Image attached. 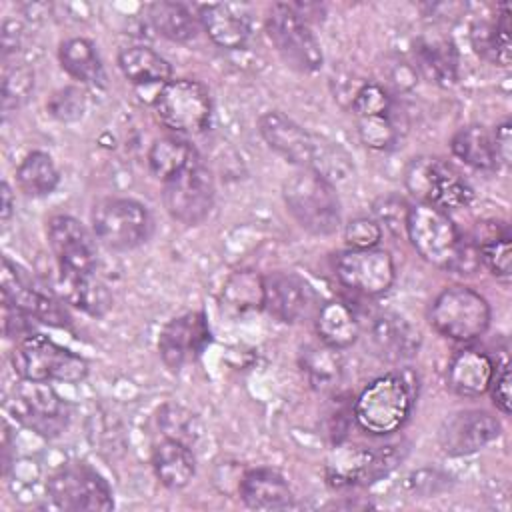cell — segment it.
I'll return each instance as SVG.
<instances>
[{
	"mask_svg": "<svg viewBox=\"0 0 512 512\" xmlns=\"http://www.w3.org/2000/svg\"><path fill=\"white\" fill-rule=\"evenodd\" d=\"M258 132L286 162L314 170L330 182L346 180L354 170L350 154L338 142L312 134L278 110L264 112L258 118Z\"/></svg>",
	"mask_w": 512,
	"mask_h": 512,
	"instance_id": "1",
	"label": "cell"
},
{
	"mask_svg": "<svg viewBox=\"0 0 512 512\" xmlns=\"http://www.w3.org/2000/svg\"><path fill=\"white\" fill-rule=\"evenodd\" d=\"M416 396L418 378L412 372H388L362 388L354 400L352 414L364 432L386 436L406 424Z\"/></svg>",
	"mask_w": 512,
	"mask_h": 512,
	"instance_id": "2",
	"label": "cell"
},
{
	"mask_svg": "<svg viewBox=\"0 0 512 512\" xmlns=\"http://www.w3.org/2000/svg\"><path fill=\"white\" fill-rule=\"evenodd\" d=\"M282 198L300 228L314 236H330L342 224L340 198L330 180L300 168L282 184Z\"/></svg>",
	"mask_w": 512,
	"mask_h": 512,
	"instance_id": "3",
	"label": "cell"
},
{
	"mask_svg": "<svg viewBox=\"0 0 512 512\" xmlns=\"http://www.w3.org/2000/svg\"><path fill=\"white\" fill-rule=\"evenodd\" d=\"M10 362L18 378L32 382L76 384L88 376V362L80 354L44 334H30L18 340Z\"/></svg>",
	"mask_w": 512,
	"mask_h": 512,
	"instance_id": "4",
	"label": "cell"
},
{
	"mask_svg": "<svg viewBox=\"0 0 512 512\" xmlns=\"http://www.w3.org/2000/svg\"><path fill=\"white\" fill-rule=\"evenodd\" d=\"M404 186L416 198L440 210L466 208L474 200V188L446 160L436 156L412 158L404 170Z\"/></svg>",
	"mask_w": 512,
	"mask_h": 512,
	"instance_id": "5",
	"label": "cell"
},
{
	"mask_svg": "<svg viewBox=\"0 0 512 512\" xmlns=\"http://www.w3.org/2000/svg\"><path fill=\"white\" fill-rule=\"evenodd\" d=\"M428 320L442 336L456 342H470L488 330L490 304L480 292L468 286H450L432 300Z\"/></svg>",
	"mask_w": 512,
	"mask_h": 512,
	"instance_id": "6",
	"label": "cell"
},
{
	"mask_svg": "<svg viewBox=\"0 0 512 512\" xmlns=\"http://www.w3.org/2000/svg\"><path fill=\"white\" fill-rule=\"evenodd\" d=\"M266 34L284 60V64L300 74L318 72L324 64V54L310 24L300 18L290 4H272L266 20Z\"/></svg>",
	"mask_w": 512,
	"mask_h": 512,
	"instance_id": "7",
	"label": "cell"
},
{
	"mask_svg": "<svg viewBox=\"0 0 512 512\" xmlns=\"http://www.w3.org/2000/svg\"><path fill=\"white\" fill-rule=\"evenodd\" d=\"M92 232L108 250L124 252L144 244L152 232L148 208L134 198H102L90 212Z\"/></svg>",
	"mask_w": 512,
	"mask_h": 512,
	"instance_id": "8",
	"label": "cell"
},
{
	"mask_svg": "<svg viewBox=\"0 0 512 512\" xmlns=\"http://www.w3.org/2000/svg\"><path fill=\"white\" fill-rule=\"evenodd\" d=\"M46 490L56 508L68 512H108L114 498L106 478L86 462H66L56 468Z\"/></svg>",
	"mask_w": 512,
	"mask_h": 512,
	"instance_id": "9",
	"label": "cell"
},
{
	"mask_svg": "<svg viewBox=\"0 0 512 512\" xmlns=\"http://www.w3.org/2000/svg\"><path fill=\"white\" fill-rule=\"evenodd\" d=\"M6 410L22 426L44 438L62 434L70 422V406L48 382L20 378L6 398Z\"/></svg>",
	"mask_w": 512,
	"mask_h": 512,
	"instance_id": "10",
	"label": "cell"
},
{
	"mask_svg": "<svg viewBox=\"0 0 512 512\" xmlns=\"http://www.w3.org/2000/svg\"><path fill=\"white\" fill-rule=\"evenodd\" d=\"M404 234L426 262L444 270L452 268L464 240L448 212L424 202L410 206Z\"/></svg>",
	"mask_w": 512,
	"mask_h": 512,
	"instance_id": "11",
	"label": "cell"
},
{
	"mask_svg": "<svg viewBox=\"0 0 512 512\" xmlns=\"http://www.w3.org/2000/svg\"><path fill=\"white\" fill-rule=\"evenodd\" d=\"M158 120L176 134H200L212 118V98L208 88L192 78L166 82L154 98Z\"/></svg>",
	"mask_w": 512,
	"mask_h": 512,
	"instance_id": "12",
	"label": "cell"
},
{
	"mask_svg": "<svg viewBox=\"0 0 512 512\" xmlns=\"http://www.w3.org/2000/svg\"><path fill=\"white\" fill-rule=\"evenodd\" d=\"M0 290L4 306L20 310L34 322L56 328L70 326V316L64 308V302L48 288V284H40L30 278V274L22 266L14 264L8 256L2 258Z\"/></svg>",
	"mask_w": 512,
	"mask_h": 512,
	"instance_id": "13",
	"label": "cell"
},
{
	"mask_svg": "<svg viewBox=\"0 0 512 512\" xmlns=\"http://www.w3.org/2000/svg\"><path fill=\"white\" fill-rule=\"evenodd\" d=\"M400 446H376V448H346L332 454L326 464V482L332 488L368 486L388 476L402 460Z\"/></svg>",
	"mask_w": 512,
	"mask_h": 512,
	"instance_id": "14",
	"label": "cell"
},
{
	"mask_svg": "<svg viewBox=\"0 0 512 512\" xmlns=\"http://www.w3.org/2000/svg\"><path fill=\"white\" fill-rule=\"evenodd\" d=\"M214 178L204 162L162 182V202L166 212L180 224H202L214 206Z\"/></svg>",
	"mask_w": 512,
	"mask_h": 512,
	"instance_id": "15",
	"label": "cell"
},
{
	"mask_svg": "<svg viewBox=\"0 0 512 512\" xmlns=\"http://www.w3.org/2000/svg\"><path fill=\"white\" fill-rule=\"evenodd\" d=\"M334 272L342 286L364 296L386 294L396 278L394 260L382 248H348L334 260Z\"/></svg>",
	"mask_w": 512,
	"mask_h": 512,
	"instance_id": "16",
	"label": "cell"
},
{
	"mask_svg": "<svg viewBox=\"0 0 512 512\" xmlns=\"http://www.w3.org/2000/svg\"><path fill=\"white\" fill-rule=\"evenodd\" d=\"M210 342L212 332L206 314L192 310L164 324L158 334V354L170 372H180L196 362Z\"/></svg>",
	"mask_w": 512,
	"mask_h": 512,
	"instance_id": "17",
	"label": "cell"
},
{
	"mask_svg": "<svg viewBox=\"0 0 512 512\" xmlns=\"http://www.w3.org/2000/svg\"><path fill=\"white\" fill-rule=\"evenodd\" d=\"M46 236L58 270L72 274H92L96 270V236L78 218L68 214L52 216Z\"/></svg>",
	"mask_w": 512,
	"mask_h": 512,
	"instance_id": "18",
	"label": "cell"
},
{
	"mask_svg": "<svg viewBox=\"0 0 512 512\" xmlns=\"http://www.w3.org/2000/svg\"><path fill=\"white\" fill-rule=\"evenodd\" d=\"M500 432L502 424L492 412L468 408L444 418L438 428V444L448 456H468L488 446Z\"/></svg>",
	"mask_w": 512,
	"mask_h": 512,
	"instance_id": "19",
	"label": "cell"
},
{
	"mask_svg": "<svg viewBox=\"0 0 512 512\" xmlns=\"http://www.w3.org/2000/svg\"><path fill=\"white\" fill-rule=\"evenodd\" d=\"M264 308L280 322L296 324L316 316L320 304L316 290L294 272H270L264 276Z\"/></svg>",
	"mask_w": 512,
	"mask_h": 512,
	"instance_id": "20",
	"label": "cell"
},
{
	"mask_svg": "<svg viewBox=\"0 0 512 512\" xmlns=\"http://www.w3.org/2000/svg\"><path fill=\"white\" fill-rule=\"evenodd\" d=\"M372 350L386 362L412 358L420 348V332L396 312H380L368 324Z\"/></svg>",
	"mask_w": 512,
	"mask_h": 512,
	"instance_id": "21",
	"label": "cell"
},
{
	"mask_svg": "<svg viewBox=\"0 0 512 512\" xmlns=\"http://www.w3.org/2000/svg\"><path fill=\"white\" fill-rule=\"evenodd\" d=\"M198 22L208 38L224 50L242 48L252 34V18L240 4H200Z\"/></svg>",
	"mask_w": 512,
	"mask_h": 512,
	"instance_id": "22",
	"label": "cell"
},
{
	"mask_svg": "<svg viewBox=\"0 0 512 512\" xmlns=\"http://www.w3.org/2000/svg\"><path fill=\"white\" fill-rule=\"evenodd\" d=\"M48 288L70 306L82 310L88 316L102 318L110 306L112 296L108 288L92 274H72L54 268V276L46 280Z\"/></svg>",
	"mask_w": 512,
	"mask_h": 512,
	"instance_id": "23",
	"label": "cell"
},
{
	"mask_svg": "<svg viewBox=\"0 0 512 512\" xmlns=\"http://www.w3.org/2000/svg\"><path fill=\"white\" fill-rule=\"evenodd\" d=\"M494 360L476 348L456 352L446 368L448 388L462 398H478L488 392L494 376Z\"/></svg>",
	"mask_w": 512,
	"mask_h": 512,
	"instance_id": "24",
	"label": "cell"
},
{
	"mask_svg": "<svg viewBox=\"0 0 512 512\" xmlns=\"http://www.w3.org/2000/svg\"><path fill=\"white\" fill-rule=\"evenodd\" d=\"M240 500L252 510H286L294 506V492L274 468H252L238 484Z\"/></svg>",
	"mask_w": 512,
	"mask_h": 512,
	"instance_id": "25",
	"label": "cell"
},
{
	"mask_svg": "<svg viewBox=\"0 0 512 512\" xmlns=\"http://www.w3.org/2000/svg\"><path fill=\"white\" fill-rule=\"evenodd\" d=\"M150 464L158 482L168 490H180L188 486L196 474V458L192 448L174 438H164L154 444Z\"/></svg>",
	"mask_w": 512,
	"mask_h": 512,
	"instance_id": "26",
	"label": "cell"
},
{
	"mask_svg": "<svg viewBox=\"0 0 512 512\" xmlns=\"http://www.w3.org/2000/svg\"><path fill=\"white\" fill-rule=\"evenodd\" d=\"M118 68L124 78L136 86H164L172 80L170 62L150 46H128L118 52Z\"/></svg>",
	"mask_w": 512,
	"mask_h": 512,
	"instance_id": "27",
	"label": "cell"
},
{
	"mask_svg": "<svg viewBox=\"0 0 512 512\" xmlns=\"http://www.w3.org/2000/svg\"><path fill=\"white\" fill-rule=\"evenodd\" d=\"M418 72L438 86H450L458 80V50L448 38H422L414 46Z\"/></svg>",
	"mask_w": 512,
	"mask_h": 512,
	"instance_id": "28",
	"label": "cell"
},
{
	"mask_svg": "<svg viewBox=\"0 0 512 512\" xmlns=\"http://www.w3.org/2000/svg\"><path fill=\"white\" fill-rule=\"evenodd\" d=\"M58 60L64 72L80 84L90 88L106 86V70L92 40L82 36L66 38L58 48Z\"/></svg>",
	"mask_w": 512,
	"mask_h": 512,
	"instance_id": "29",
	"label": "cell"
},
{
	"mask_svg": "<svg viewBox=\"0 0 512 512\" xmlns=\"http://www.w3.org/2000/svg\"><path fill=\"white\" fill-rule=\"evenodd\" d=\"M264 308V276L254 270L232 272L220 292V310L230 318H240Z\"/></svg>",
	"mask_w": 512,
	"mask_h": 512,
	"instance_id": "30",
	"label": "cell"
},
{
	"mask_svg": "<svg viewBox=\"0 0 512 512\" xmlns=\"http://www.w3.org/2000/svg\"><path fill=\"white\" fill-rule=\"evenodd\" d=\"M472 46L488 62L510 66V6L504 2L492 20H482L472 26Z\"/></svg>",
	"mask_w": 512,
	"mask_h": 512,
	"instance_id": "31",
	"label": "cell"
},
{
	"mask_svg": "<svg viewBox=\"0 0 512 512\" xmlns=\"http://www.w3.org/2000/svg\"><path fill=\"white\" fill-rule=\"evenodd\" d=\"M200 162L202 158L194 144L180 136L156 138L148 150V168L160 182H166Z\"/></svg>",
	"mask_w": 512,
	"mask_h": 512,
	"instance_id": "32",
	"label": "cell"
},
{
	"mask_svg": "<svg viewBox=\"0 0 512 512\" xmlns=\"http://www.w3.org/2000/svg\"><path fill=\"white\" fill-rule=\"evenodd\" d=\"M316 334L318 338L336 350L352 346L360 336V324L352 308L340 300L324 302L316 316Z\"/></svg>",
	"mask_w": 512,
	"mask_h": 512,
	"instance_id": "33",
	"label": "cell"
},
{
	"mask_svg": "<svg viewBox=\"0 0 512 512\" xmlns=\"http://www.w3.org/2000/svg\"><path fill=\"white\" fill-rule=\"evenodd\" d=\"M148 18L154 30L170 42H190L198 34V14L174 0H160L148 6Z\"/></svg>",
	"mask_w": 512,
	"mask_h": 512,
	"instance_id": "34",
	"label": "cell"
},
{
	"mask_svg": "<svg viewBox=\"0 0 512 512\" xmlns=\"http://www.w3.org/2000/svg\"><path fill=\"white\" fill-rule=\"evenodd\" d=\"M452 154L474 170H498L492 134L482 124L462 126L450 140Z\"/></svg>",
	"mask_w": 512,
	"mask_h": 512,
	"instance_id": "35",
	"label": "cell"
},
{
	"mask_svg": "<svg viewBox=\"0 0 512 512\" xmlns=\"http://www.w3.org/2000/svg\"><path fill=\"white\" fill-rule=\"evenodd\" d=\"M60 172L48 152H28L16 168V184L22 194L30 198H44L56 190Z\"/></svg>",
	"mask_w": 512,
	"mask_h": 512,
	"instance_id": "36",
	"label": "cell"
},
{
	"mask_svg": "<svg viewBox=\"0 0 512 512\" xmlns=\"http://www.w3.org/2000/svg\"><path fill=\"white\" fill-rule=\"evenodd\" d=\"M492 230L482 238H476L482 264L502 282H508L512 276V238L506 224H492Z\"/></svg>",
	"mask_w": 512,
	"mask_h": 512,
	"instance_id": "37",
	"label": "cell"
},
{
	"mask_svg": "<svg viewBox=\"0 0 512 512\" xmlns=\"http://www.w3.org/2000/svg\"><path fill=\"white\" fill-rule=\"evenodd\" d=\"M300 366L316 390H330L340 380V356L336 348L308 344L300 352Z\"/></svg>",
	"mask_w": 512,
	"mask_h": 512,
	"instance_id": "38",
	"label": "cell"
},
{
	"mask_svg": "<svg viewBox=\"0 0 512 512\" xmlns=\"http://www.w3.org/2000/svg\"><path fill=\"white\" fill-rule=\"evenodd\" d=\"M34 90V70L26 62L6 64L2 76V110H18Z\"/></svg>",
	"mask_w": 512,
	"mask_h": 512,
	"instance_id": "39",
	"label": "cell"
},
{
	"mask_svg": "<svg viewBox=\"0 0 512 512\" xmlns=\"http://www.w3.org/2000/svg\"><path fill=\"white\" fill-rule=\"evenodd\" d=\"M158 424L166 438L180 440L188 446H192L200 436V422L196 414L178 404H164L158 412Z\"/></svg>",
	"mask_w": 512,
	"mask_h": 512,
	"instance_id": "40",
	"label": "cell"
},
{
	"mask_svg": "<svg viewBox=\"0 0 512 512\" xmlns=\"http://www.w3.org/2000/svg\"><path fill=\"white\" fill-rule=\"evenodd\" d=\"M46 110L60 122H76L86 112V92L80 86H62L50 94Z\"/></svg>",
	"mask_w": 512,
	"mask_h": 512,
	"instance_id": "41",
	"label": "cell"
},
{
	"mask_svg": "<svg viewBox=\"0 0 512 512\" xmlns=\"http://www.w3.org/2000/svg\"><path fill=\"white\" fill-rule=\"evenodd\" d=\"M352 112L356 118L386 116L392 112V96L382 84L366 82L352 96Z\"/></svg>",
	"mask_w": 512,
	"mask_h": 512,
	"instance_id": "42",
	"label": "cell"
},
{
	"mask_svg": "<svg viewBox=\"0 0 512 512\" xmlns=\"http://www.w3.org/2000/svg\"><path fill=\"white\" fill-rule=\"evenodd\" d=\"M360 140L374 150H390L398 142V130L392 120V112L386 116L356 118Z\"/></svg>",
	"mask_w": 512,
	"mask_h": 512,
	"instance_id": "43",
	"label": "cell"
},
{
	"mask_svg": "<svg viewBox=\"0 0 512 512\" xmlns=\"http://www.w3.org/2000/svg\"><path fill=\"white\" fill-rule=\"evenodd\" d=\"M382 238V228L380 222H376L374 218L368 216H360L350 220L344 226V240L348 244V248H376L380 244Z\"/></svg>",
	"mask_w": 512,
	"mask_h": 512,
	"instance_id": "44",
	"label": "cell"
},
{
	"mask_svg": "<svg viewBox=\"0 0 512 512\" xmlns=\"http://www.w3.org/2000/svg\"><path fill=\"white\" fill-rule=\"evenodd\" d=\"M410 206L398 198V196H384L374 204V214L380 222H384L386 228H390L394 234L406 232V218H408Z\"/></svg>",
	"mask_w": 512,
	"mask_h": 512,
	"instance_id": "45",
	"label": "cell"
},
{
	"mask_svg": "<svg viewBox=\"0 0 512 512\" xmlns=\"http://www.w3.org/2000/svg\"><path fill=\"white\" fill-rule=\"evenodd\" d=\"M490 394H492V402L494 406L502 412V414H510V364L504 360L502 364L496 366L492 382H490Z\"/></svg>",
	"mask_w": 512,
	"mask_h": 512,
	"instance_id": "46",
	"label": "cell"
},
{
	"mask_svg": "<svg viewBox=\"0 0 512 512\" xmlns=\"http://www.w3.org/2000/svg\"><path fill=\"white\" fill-rule=\"evenodd\" d=\"M492 144H494V154H496V164L498 168L510 166V158H512V124L510 120H502L500 124H496L494 132H492Z\"/></svg>",
	"mask_w": 512,
	"mask_h": 512,
	"instance_id": "47",
	"label": "cell"
},
{
	"mask_svg": "<svg viewBox=\"0 0 512 512\" xmlns=\"http://www.w3.org/2000/svg\"><path fill=\"white\" fill-rule=\"evenodd\" d=\"M12 208H14L12 190H10L8 182L4 180V182H2V210H0V216H2V220H4V222L12 216Z\"/></svg>",
	"mask_w": 512,
	"mask_h": 512,
	"instance_id": "48",
	"label": "cell"
}]
</instances>
